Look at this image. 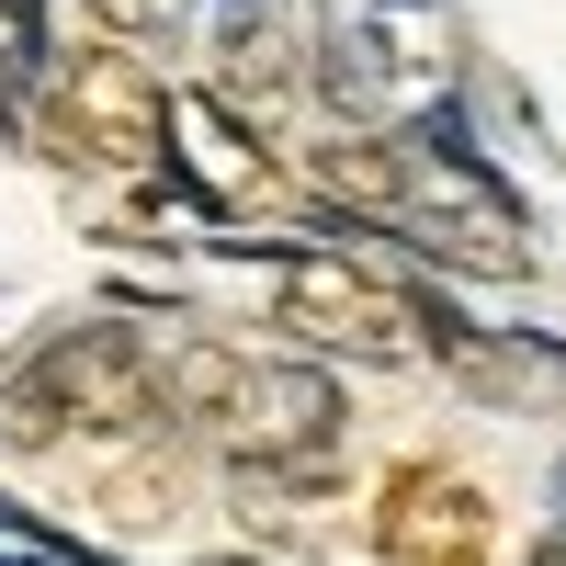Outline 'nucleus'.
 Listing matches in <instances>:
<instances>
[{
	"mask_svg": "<svg viewBox=\"0 0 566 566\" xmlns=\"http://www.w3.org/2000/svg\"><path fill=\"white\" fill-rule=\"evenodd\" d=\"M283 80H295V57H283L272 0H227V12H216V103L250 114V103H272Z\"/></svg>",
	"mask_w": 566,
	"mask_h": 566,
	"instance_id": "nucleus-7",
	"label": "nucleus"
},
{
	"mask_svg": "<svg viewBox=\"0 0 566 566\" xmlns=\"http://www.w3.org/2000/svg\"><path fill=\"white\" fill-rule=\"evenodd\" d=\"M0 442H12V453L69 442V408H57V386H45L34 363H12V374H0Z\"/></svg>",
	"mask_w": 566,
	"mask_h": 566,
	"instance_id": "nucleus-10",
	"label": "nucleus"
},
{
	"mask_svg": "<svg viewBox=\"0 0 566 566\" xmlns=\"http://www.w3.org/2000/svg\"><path fill=\"white\" fill-rule=\"evenodd\" d=\"M103 34H125V45H159V34H181L193 23V0H80Z\"/></svg>",
	"mask_w": 566,
	"mask_h": 566,
	"instance_id": "nucleus-11",
	"label": "nucleus"
},
{
	"mask_svg": "<svg viewBox=\"0 0 566 566\" xmlns=\"http://www.w3.org/2000/svg\"><path fill=\"white\" fill-rule=\"evenodd\" d=\"M499 522L476 476H453V464H397L386 499H374V555L386 566H488Z\"/></svg>",
	"mask_w": 566,
	"mask_h": 566,
	"instance_id": "nucleus-5",
	"label": "nucleus"
},
{
	"mask_svg": "<svg viewBox=\"0 0 566 566\" xmlns=\"http://www.w3.org/2000/svg\"><path fill=\"white\" fill-rule=\"evenodd\" d=\"M306 193L340 205V216H363V227H397L419 205L408 136H317V148H306Z\"/></svg>",
	"mask_w": 566,
	"mask_h": 566,
	"instance_id": "nucleus-6",
	"label": "nucleus"
},
{
	"mask_svg": "<svg viewBox=\"0 0 566 566\" xmlns=\"http://www.w3.org/2000/svg\"><path fill=\"white\" fill-rule=\"evenodd\" d=\"M34 374L57 386L69 431H103V442H159L170 431V397H159V352L136 340V328H69V340H45Z\"/></svg>",
	"mask_w": 566,
	"mask_h": 566,
	"instance_id": "nucleus-3",
	"label": "nucleus"
},
{
	"mask_svg": "<svg viewBox=\"0 0 566 566\" xmlns=\"http://www.w3.org/2000/svg\"><path fill=\"white\" fill-rule=\"evenodd\" d=\"M0 566H23V555H0Z\"/></svg>",
	"mask_w": 566,
	"mask_h": 566,
	"instance_id": "nucleus-13",
	"label": "nucleus"
},
{
	"mask_svg": "<svg viewBox=\"0 0 566 566\" xmlns=\"http://www.w3.org/2000/svg\"><path fill=\"white\" fill-rule=\"evenodd\" d=\"M272 317H283V340H306V352H340V363H419V352H442V306L431 295H408V283H374L352 261H283L272 272Z\"/></svg>",
	"mask_w": 566,
	"mask_h": 566,
	"instance_id": "nucleus-1",
	"label": "nucleus"
},
{
	"mask_svg": "<svg viewBox=\"0 0 566 566\" xmlns=\"http://www.w3.org/2000/svg\"><path fill=\"white\" fill-rule=\"evenodd\" d=\"M57 114L91 159H114V170H159L170 159V91L148 80V57L114 34V45H80V57L57 69Z\"/></svg>",
	"mask_w": 566,
	"mask_h": 566,
	"instance_id": "nucleus-4",
	"label": "nucleus"
},
{
	"mask_svg": "<svg viewBox=\"0 0 566 566\" xmlns=\"http://www.w3.org/2000/svg\"><path fill=\"white\" fill-rule=\"evenodd\" d=\"M522 566H566V533H544V544H533V555H522Z\"/></svg>",
	"mask_w": 566,
	"mask_h": 566,
	"instance_id": "nucleus-12",
	"label": "nucleus"
},
{
	"mask_svg": "<svg viewBox=\"0 0 566 566\" xmlns=\"http://www.w3.org/2000/svg\"><path fill=\"white\" fill-rule=\"evenodd\" d=\"M239 374H250V352H227V340H205V328H181V340L159 352V397H170V419H205V431H216V408L239 397Z\"/></svg>",
	"mask_w": 566,
	"mask_h": 566,
	"instance_id": "nucleus-8",
	"label": "nucleus"
},
{
	"mask_svg": "<svg viewBox=\"0 0 566 566\" xmlns=\"http://www.w3.org/2000/svg\"><path fill=\"white\" fill-rule=\"evenodd\" d=\"M91 510L125 522V533H159L170 510H181V464H170V453H114L103 476H91Z\"/></svg>",
	"mask_w": 566,
	"mask_h": 566,
	"instance_id": "nucleus-9",
	"label": "nucleus"
},
{
	"mask_svg": "<svg viewBox=\"0 0 566 566\" xmlns=\"http://www.w3.org/2000/svg\"><path fill=\"white\" fill-rule=\"evenodd\" d=\"M352 408L317 363H250L239 397L216 408V442L250 488H328V453H340Z\"/></svg>",
	"mask_w": 566,
	"mask_h": 566,
	"instance_id": "nucleus-2",
	"label": "nucleus"
}]
</instances>
